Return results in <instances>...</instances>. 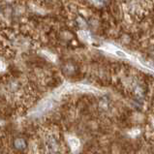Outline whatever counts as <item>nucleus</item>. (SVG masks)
Instances as JSON below:
<instances>
[{
  "instance_id": "obj_1",
  "label": "nucleus",
  "mask_w": 154,
  "mask_h": 154,
  "mask_svg": "<svg viewBox=\"0 0 154 154\" xmlns=\"http://www.w3.org/2000/svg\"><path fill=\"white\" fill-rule=\"evenodd\" d=\"M44 148L48 154H58L61 150V143L54 134H49L44 140Z\"/></svg>"
},
{
  "instance_id": "obj_2",
  "label": "nucleus",
  "mask_w": 154,
  "mask_h": 154,
  "mask_svg": "<svg viewBox=\"0 0 154 154\" xmlns=\"http://www.w3.org/2000/svg\"><path fill=\"white\" fill-rule=\"evenodd\" d=\"M14 146L17 150L20 151H23L27 147V143H26V140L23 138H17L14 140Z\"/></svg>"
},
{
  "instance_id": "obj_3",
  "label": "nucleus",
  "mask_w": 154,
  "mask_h": 154,
  "mask_svg": "<svg viewBox=\"0 0 154 154\" xmlns=\"http://www.w3.org/2000/svg\"><path fill=\"white\" fill-rule=\"evenodd\" d=\"M69 140H70V143H71V146L74 149H76L77 147H79V140L77 139L72 138V139H70Z\"/></svg>"
},
{
  "instance_id": "obj_4",
  "label": "nucleus",
  "mask_w": 154,
  "mask_h": 154,
  "mask_svg": "<svg viewBox=\"0 0 154 154\" xmlns=\"http://www.w3.org/2000/svg\"><path fill=\"white\" fill-rule=\"evenodd\" d=\"M74 66L73 65H71V64H67L65 66V72L66 73H68V74H70V73H72L73 71H74Z\"/></svg>"
},
{
  "instance_id": "obj_5",
  "label": "nucleus",
  "mask_w": 154,
  "mask_h": 154,
  "mask_svg": "<svg viewBox=\"0 0 154 154\" xmlns=\"http://www.w3.org/2000/svg\"><path fill=\"white\" fill-rule=\"evenodd\" d=\"M81 37L83 39V40H85V41H88L89 40V34L87 33V32H85V31H82L81 32Z\"/></svg>"
},
{
  "instance_id": "obj_6",
  "label": "nucleus",
  "mask_w": 154,
  "mask_h": 154,
  "mask_svg": "<svg viewBox=\"0 0 154 154\" xmlns=\"http://www.w3.org/2000/svg\"><path fill=\"white\" fill-rule=\"evenodd\" d=\"M116 54L117 56H119V57H123V58H125V57H127V54H125L124 51H119V50H116Z\"/></svg>"
},
{
  "instance_id": "obj_7",
  "label": "nucleus",
  "mask_w": 154,
  "mask_h": 154,
  "mask_svg": "<svg viewBox=\"0 0 154 154\" xmlns=\"http://www.w3.org/2000/svg\"><path fill=\"white\" fill-rule=\"evenodd\" d=\"M94 2H96L97 4H104L105 0H94Z\"/></svg>"
}]
</instances>
